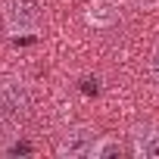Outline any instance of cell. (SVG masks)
I'll use <instances>...</instances> for the list:
<instances>
[{"instance_id":"obj_1","label":"cell","mask_w":159,"mask_h":159,"mask_svg":"<svg viewBox=\"0 0 159 159\" xmlns=\"http://www.w3.org/2000/svg\"><path fill=\"white\" fill-rule=\"evenodd\" d=\"M31 91L22 78H3L0 81V128L16 131L28 116H31Z\"/></svg>"},{"instance_id":"obj_2","label":"cell","mask_w":159,"mask_h":159,"mask_svg":"<svg viewBox=\"0 0 159 159\" xmlns=\"http://www.w3.org/2000/svg\"><path fill=\"white\" fill-rule=\"evenodd\" d=\"M0 16H3L7 34H13V38H31L44 25V16H41L38 0H3Z\"/></svg>"},{"instance_id":"obj_3","label":"cell","mask_w":159,"mask_h":159,"mask_svg":"<svg viewBox=\"0 0 159 159\" xmlns=\"http://www.w3.org/2000/svg\"><path fill=\"white\" fill-rule=\"evenodd\" d=\"M97 140V131L88 125H72L59 134L56 140V156L59 159H91V147Z\"/></svg>"},{"instance_id":"obj_4","label":"cell","mask_w":159,"mask_h":159,"mask_svg":"<svg viewBox=\"0 0 159 159\" xmlns=\"http://www.w3.org/2000/svg\"><path fill=\"white\" fill-rule=\"evenodd\" d=\"M122 16V7L116 0H94V3L84 10V22L94 28H112Z\"/></svg>"},{"instance_id":"obj_5","label":"cell","mask_w":159,"mask_h":159,"mask_svg":"<svg viewBox=\"0 0 159 159\" xmlns=\"http://www.w3.org/2000/svg\"><path fill=\"white\" fill-rule=\"evenodd\" d=\"M131 153H134L137 159H159V131H156V128L137 131V134H134Z\"/></svg>"},{"instance_id":"obj_6","label":"cell","mask_w":159,"mask_h":159,"mask_svg":"<svg viewBox=\"0 0 159 159\" xmlns=\"http://www.w3.org/2000/svg\"><path fill=\"white\" fill-rule=\"evenodd\" d=\"M125 147L119 137H109V134H97L94 147H91V159H112V156H122Z\"/></svg>"},{"instance_id":"obj_7","label":"cell","mask_w":159,"mask_h":159,"mask_svg":"<svg viewBox=\"0 0 159 159\" xmlns=\"http://www.w3.org/2000/svg\"><path fill=\"white\" fill-rule=\"evenodd\" d=\"M150 75H153V81L159 84V47H156V53L150 56Z\"/></svg>"},{"instance_id":"obj_8","label":"cell","mask_w":159,"mask_h":159,"mask_svg":"<svg viewBox=\"0 0 159 159\" xmlns=\"http://www.w3.org/2000/svg\"><path fill=\"white\" fill-rule=\"evenodd\" d=\"M128 3H134V7H140V10H150V7L159 3V0H128Z\"/></svg>"},{"instance_id":"obj_9","label":"cell","mask_w":159,"mask_h":159,"mask_svg":"<svg viewBox=\"0 0 159 159\" xmlns=\"http://www.w3.org/2000/svg\"><path fill=\"white\" fill-rule=\"evenodd\" d=\"M0 38H3V34H0Z\"/></svg>"}]
</instances>
